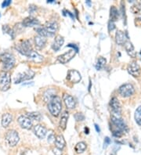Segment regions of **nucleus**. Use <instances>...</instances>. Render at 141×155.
Listing matches in <instances>:
<instances>
[{"label": "nucleus", "mask_w": 141, "mask_h": 155, "mask_svg": "<svg viewBox=\"0 0 141 155\" xmlns=\"http://www.w3.org/2000/svg\"><path fill=\"white\" fill-rule=\"evenodd\" d=\"M64 39L61 35L56 36L54 41H53V44H52V49L54 51H58L60 48L62 47V45H64Z\"/></svg>", "instance_id": "19"}, {"label": "nucleus", "mask_w": 141, "mask_h": 155, "mask_svg": "<svg viewBox=\"0 0 141 155\" xmlns=\"http://www.w3.org/2000/svg\"><path fill=\"white\" fill-rule=\"evenodd\" d=\"M53 153H55L56 155H61V150L58 149V148H56V149L53 150Z\"/></svg>", "instance_id": "39"}, {"label": "nucleus", "mask_w": 141, "mask_h": 155, "mask_svg": "<svg viewBox=\"0 0 141 155\" xmlns=\"http://www.w3.org/2000/svg\"><path fill=\"white\" fill-rule=\"evenodd\" d=\"M19 125L22 127L23 129H30L32 126V120L28 116L21 115L18 117Z\"/></svg>", "instance_id": "12"}, {"label": "nucleus", "mask_w": 141, "mask_h": 155, "mask_svg": "<svg viewBox=\"0 0 141 155\" xmlns=\"http://www.w3.org/2000/svg\"><path fill=\"white\" fill-rule=\"evenodd\" d=\"M16 49L19 53L28 57L32 51V45L29 40H22L16 45Z\"/></svg>", "instance_id": "5"}, {"label": "nucleus", "mask_w": 141, "mask_h": 155, "mask_svg": "<svg viewBox=\"0 0 141 155\" xmlns=\"http://www.w3.org/2000/svg\"><path fill=\"white\" fill-rule=\"evenodd\" d=\"M87 146L86 144V143L84 142H79L76 144V146L75 147V150L77 153H82L86 150Z\"/></svg>", "instance_id": "27"}, {"label": "nucleus", "mask_w": 141, "mask_h": 155, "mask_svg": "<svg viewBox=\"0 0 141 155\" xmlns=\"http://www.w3.org/2000/svg\"><path fill=\"white\" fill-rule=\"evenodd\" d=\"M125 48H126V50L127 52V53H128L132 58H136V53L134 46L133 45L132 42L128 41V42L125 44Z\"/></svg>", "instance_id": "23"}, {"label": "nucleus", "mask_w": 141, "mask_h": 155, "mask_svg": "<svg viewBox=\"0 0 141 155\" xmlns=\"http://www.w3.org/2000/svg\"><path fill=\"white\" fill-rule=\"evenodd\" d=\"M77 53L78 52L76 51L75 49H70L69 51L67 52V53H64L62 55L59 56V57H57V60H58L61 64H67V63L69 62L71 60H72V59L75 57V54Z\"/></svg>", "instance_id": "9"}, {"label": "nucleus", "mask_w": 141, "mask_h": 155, "mask_svg": "<svg viewBox=\"0 0 141 155\" xmlns=\"http://www.w3.org/2000/svg\"><path fill=\"white\" fill-rule=\"evenodd\" d=\"M81 74L76 70H69L67 74V79L72 83H78L81 81Z\"/></svg>", "instance_id": "11"}, {"label": "nucleus", "mask_w": 141, "mask_h": 155, "mask_svg": "<svg viewBox=\"0 0 141 155\" xmlns=\"http://www.w3.org/2000/svg\"><path fill=\"white\" fill-rule=\"evenodd\" d=\"M0 61L2 64V69L4 71H8L11 70L15 65V57L13 54L9 53H2L0 57Z\"/></svg>", "instance_id": "3"}, {"label": "nucleus", "mask_w": 141, "mask_h": 155, "mask_svg": "<svg viewBox=\"0 0 141 155\" xmlns=\"http://www.w3.org/2000/svg\"><path fill=\"white\" fill-rule=\"evenodd\" d=\"M33 130H34V133L35 134V136H37L38 138L41 139V140L44 139V137H45L47 133L46 129L42 125H35Z\"/></svg>", "instance_id": "17"}, {"label": "nucleus", "mask_w": 141, "mask_h": 155, "mask_svg": "<svg viewBox=\"0 0 141 155\" xmlns=\"http://www.w3.org/2000/svg\"><path fill=\"white\" fill-rule=\"evenodd\" d=\"M115 28V22L110 20L109 23H108V31H113Z\"/></svg>", "instance_id": "34"}, {"label": "nucleus", "mask_w": 141, "mask_h": 155, "mask_svg": "<svg viewBox=\"0 0 141 155\" xmlns=\"http://www.w3.org/2000/svg\"><path fill=\"white\" fill-rule=\"evenodd\" d=\"M127 70H128L129 73L131 75L133 76V77L136 78L140 75V67L139 66V64L136 62H132L131 64H129L128 66V68H127Z\"/></svg>", "instance_id": "13"}, {"label": "nucleus", "mask_w": 141, "mask_h": 155, "mask_svg": "<svg viewBox=\"0 0 141 155\" xmlns=\"http://www.w3.org/2000/svg\"><path fill=\"white\" fill-rule=\"evenodd\" d=\"M90 3H91V2H90V1H89V0L86 1V4H88L89 6H90Z\"/></svg>", "instance_id": "43"}, {"label": "nucleus", "mask_w": 141, "mask_h": 155, "mask_svg": "<svg viewBox=\"0 0 141 155\" xmlns=\"http://www.w3.org/2000/svg\"><path fill=\"white\" fill-rule=\"evenodd\" d=\"M48 109L52 115L54 117H58L62 110V103L60 97L55 96L51 99L48 104Z\"/></svg>", "instance_id": "2"}, {"label": "nucleus", "mask_w": 141, "mask_h": 155, "mask_svg": "<svg viewBox=\"0 0 141 155\" xmlns=\"http://www.w3.org/2000/svg\"><path fill=\"white\" fill-rule=\"evenodd\" d=\"M140 55H141V52H140Z\"/></svg>", "instance_id": "45"}, {"label": "nucleus", "mask_w": 141, "mask_h": 155, "mask_svg": "<svg viewBox=\"0 0 141 155\" xmlns=\"http://www.w3.org/2000/svg\"><path fill=\"white\" fill-rule=\"evenodd\" d=\"M110 107H111L112 111L115 114L120 115L121 113H122V106H121L119 99L116 98V97H113L111 100V102H110Z\"/></svg>", "instance_id": "14"}, {"label": "nucleus", "mask_w": 141, "mask_h": 155, "mask_svg": "<svg viewBox=\"0 0 141 155\" xmlns=\"http://www.w3.org/2000/svg\"><path fill=\"white\" fill-rule=\"evenodd\" d=\"M55 145L56 147L60 150H62L65 147L66 142L65 140L64 139V136L61 135H58L56 136V140H55Z\"/></svg>", "instance_id": "24"}, {"label": "nucleus", "mask_w": 141, "mask_h": 155, "mask_svg": "<svg viewBox=\"0 0 141 155\" xmlns=\"http://www.w3.org/2000/svg\"><path fill=\"white\" fill-rule=\"evenodd\" d=\"M94 125H95V129H96V132H97L98 133H100V127H99V125H98L97 124H95Z\"/></svg>", "instance_id": "40"}, {"label": "nucleus", "mask_w": 141, "mask_h": 155, "mask_svg": "<svg viewBox=\"0 0 141 155\" xmlns=\"http://www.w3.org/2000/svg\"><path fill=\"white\" fill-rule=\"evenodd\" d=\"M63 100H64L66 107L68 109H74L75 107L76 102H75V98L71 95L68 94V93H64L63 95Z\"/></svg>", "instance_id": "15"}, {"label": "nucleus", "mask_w": 141, "mask_h": 155, "mask_svg": "<svg viewBox=\"0 0 141 155\" xmlns=\"http://www.w3.org/2000/svg\"><path fill=\"white\" fill-rule=\"evenodd\" d=\"M5 139H6V143L9 147H15L20 140L18 133L15 130L8 131L6 134V136H5Z\"/></svg>", "instance_id": "6"}, {"label": "nucleus", "mask_w": 141, "mask_h": 155, "mask_svg": "<svg viewBox=\"0 0 141 155\" xmlns=\"http://www.w3.org/2000/svg\"><path fill=\"white\" fill-rule=\"evenodd\" d=\"M44 28L47 31L49 36H52L56 33L59 29V24L56 21H48L45 23Z\"/></svg>", "instance_id": "10"}, {"label": "nucleus", "mask_w": 141, "mask_h": 155, "mask_svg": "<svg viewBox=\"0 0 141 155\" xmlns=\"http://www.w3.org/2000/svg\"><path fill=\"white\" fill-rule=\"evenodd\" d=\"M90 89H91V81L89 80V91H90Z\"/></svg>", "instance_id": "42"}, {"label": "nucleus", "mask_w": 141, "mask_h": 155, "mask_svg": "<svg viewBox=\"0 0 141 155\" xmlns=\"http://www.w3.org/2000/svg\"><path fill=\"white\" fill-rule=\"evenodd\" d=\"M89 128L86 127V128H85V133H86V134H89Z\"/></svg>", "instance_id": "41"}, {"label": "nucleus", "mask_w": 141, "mask_h": 155, "mask_svg": "<svg viewBox=\"0 0 141 155\" xmlns=\"http://www.w3.org/2000/svg\"><path fill=\"white\" fill-rule=\"evenodd\" d=\"M12 120H13V116L10 113H5L2 115V121H1V123H2V127L4 128H6V127L9 126V125L11 123Z\"/></svg>", "instance_id": "22"}, {"label": "nucleus", "mask_w": 141, "mask_h": 155, "mask_svg": "<svg viewBox=\"0 0 141 155\" xmlns=\"http://www.w3.org/2000/svg\"><path fill=\"white\" fill-rule=\"evenodd\" d=\"M110 143H111V140L109 139V137H106L105 140H104V147H107L110 144Z\"/></svg>", "instance_id": "38"}, {"label": "nucleus", "mask_w": 141, "mask_h": 155, "mask_svg": "<svg viewBox=\"0 0 141 155\" xmlns=\"http://www.w3.org/2000/svg\"><path fill=\"white\" fill-rule=\"evenodd\" d=\"M106 63H107V61H106V59L104 58V57H99V59L97 60V62H96V65H95L96 70H101L102 68L104 67V65L106 64Z\"/></svg>", "instance_id": "28"}, {"label": "nucleus", "mask_w": 141, "mask_h": 155, "mask_svg": "<svg viewBox=\"0 0 141 155\" xmlns=\"http://www.w3.org/2000/svg\"><path fill=\"white\" fill-rule=\"evenodd\" d=\"M111 130L112 132V135L115 137L119 138L129 131L128 127L126 125L124 121L116 116H111Z\"/></svg>", "instance_id": "1"}, {"label": "nucleus", "mask_w": 141, "mask_h": 155, "mask_svg": "<svg viewBox=\"0 0 141 155\" xmlns=\"http://www.w3.org/2000/svg\"><path fill=\"white\" fill-rule=\"evenodd\" d=\"M47 39L45 37L41 35H36L35 37V46L38 49H42L45 46V44H46Z\"/></svg>", "instance_id": "20"}, {"label": "nucleus", "mask_w": 141, "mask_h": 155, "mask_svg": "<svg viewBox=\"0 0 141 155\" xmlns=\"http://www.w3.org/2000/svg\"><path fill=\"white\" fill-rule=\"evenodd\" d=\"M119 10H117V8L115 6H112L110 9V18H111V21H116L117 20L119 19Z\"/></svg>", "instance_id": "26"}, {"label": "nucleus", "mask_w": 141, "mask_h": 155, "mask_svg": "<svg viewBox=\"0 0 141 155\" xmlns=\"http://www.w3.org/2000/svg\"><path fill=\"white\" fill-rule=\"evenodd\" d=\"M67 46H68V47H72V49H75L76 51L79 52V47H78L77 45H75V44H68V45H67Z\"/></svg>", "instance_id": "37"}, {"label": "nucleus", "mask_w": 141, "mask_h": 155, "mask_svg": "<svg viewBox=\"0 0 141 155\" xmlns=\"http://www.w3.org/2000/svg\"><path fill=\"white\" fill-rule=\"evenodd\" d=\"M35 74L33 71L32 70H28L26 71L23 72V73H20L17 75V77L15 78V79H14V83L18 84L21 83L22 81H26V80H30L32 78H33Z\"/></svg>", "instance_id": "8"}, {"label": "nucleus", "mask_w": 141, "mask_h": 155, "mask_svg": "<svg viewBox=\"0 0 141 155\" xmlns=\"http://www.w3.org/2000/svg\"><path fill=\"white\" fill-rule=\"evenodd\" d=\"M11 86V78L10 74L7 71L0 72V90L2 92H6L9 90Z\"/></svg>", "instance_id": "4"}, {"label": "nucleus", "mask_w": 141, "mask_h": 155, "mask_svg": "<svg viewBox=\"0 0 141 155\" xmlns=\"http://www.w3.org/2000/svg\"><path fill=\"white\" fill-rule=\"evenodd\" d=\"M115 41L118 45H124L128 42V36L122 31H117L115 34Z\"/></svg>", "instance_id": "16"}, {"label": "nucleus", "mask_w": 141, "mask_h": 155, "mask_svg": "<svg viewBox=\"0 0 141 155\" xmlns=\"http://www.w3.org/2000/svg\"><path fill=\"white\" fill-rule=\"evenodd\" d=\"M119 94L122 97H129L134 94L135 93V89H134L133 85L132 84L127 83L122 85L119 89Z\"/></svg>", "instance_id": "7"}, {"label": "nucleus", "mask_w": 141, "mask_h": 155, "mask_svg": "<svg viewBox=\"0 0 141 155\" xmlns=\"http://www.w3.org/2000/svg\"><path fill=\"white\" fill-rule=\"evenodd\" d=\"M10 4H11V0H6V1H3V2L2 3V7H7L8 6L10 5Z\"/></svg>", "instance_id": "36"}, {"label": "nucleus", "mask_w": 141, "mask_h": 155, "mask_svg": "<svg viewBox=\"0 0 141 155\" xmlns=\"http://www.w3.org/2000/svg\"><path fill=\"white\" fill-rule=\"evenodd\" d=\"M55 140H56V137L54 136L53 133H51L50 135H49V136H48V142L49 143H52L55 142Z\"/></svg>", "instance_id": "35"}, {"label": "nucleus", "mask_w": 141, "mask_h": 155, "mask_svg": "<svg viewBox=\"0 0 141 155\" xmlns=\"http://www.w3.org/2000/svg\"><path fill=\"white\" fill-rule=\"evenodd\" d=\"M68 117H69V113H68V110H65V111L62 114V115H61V117H60V124H59L60 128L61 129H63V130L66 129L67 124H68Z\"/></svg>", "instance_id": "21"}, {"label": "nucleus", "mask_w": 141, "mask_h": 155, "mask_svg": "<svg viewBox=\"0 0 141 155\" xmlns=\"http://www.w3.org/2000/svg\"><path fill=\"white\" fill-rule=\"evenodd\" d=\"M28 57L29 59H31V60H32V61H34L36 63L42 62V60H43V57L40 55V54H39L37 52L34 51V50H32V51L31 52V53L28 56Z\"/></svg>", "instance_id": "25"}, {"label": "nucleus", "mask_w": 141, "mask_h": 155, "mask_svg": "<svg viewBox=\"0 0 141 155\" xmlns=\"http://www.w3.org/2000/svg\"><path fill=\"white\" fill-rule=\"evenodd\" d=\"M47 2H48V3H51V2H53V0H48V1H47Z\"/></svg>", "instance_id": "44"}, {"label": "nucleus", "mask_w": 141, "mask_h": 155, "mask_svg": "<svg viewBox=\"0 0 141 155\" xmlns=\"http://www.w3.org/2000/svg\"><path fill=\"white\" fill-rule=\"evenodd\" d=\"M2 30H3L4 33H8V34H9L10 35L13 33V31L10 29V28H9L8 25H3V27H2Z\"/></svg>", "instance_id": "33"}, {"label": "nucleus", "mask_w": 141, "mask_h": 155, "mask_svg": "<svg viewBox=\"0 0 141 155\" xmlns=\"http://www.w3.org/2000/svg\"><path fill=\"white\" fill-rule=\"evenodd\" d=\"M28 117H29L32 120L35 121H40L42 119V115L38 112H32L28 114Z\"/></svg>", "instance_id": "31"}, {"label": "nucleus", "mask_w": 141, "mask_h": 155, "mask_svg": "<svg viewBox=\"0 0 141 155\" xmlns=\"http://www.w3.org/2000/svg\"><path fill=\"white\" fill-rule=\"evenodd\" d=\"M22 25L25 27H35L39 25L40 21L33 17H28L23 21Z\"/></svg>", "instance_id": "18"}, {"label": "nucleus", "mask_w": 141, "mask_h": 155, "mask_svg": "<svg viewBox=\"0 0 141 155\" xmlns=\"http://www.w3.org/2000/svg\"><path fill=\"white\" fill-rule=\"evenodd\" d=\"M75 118L77 121H82L85 119V116L82 113H76L75 114Z\"/></svg>", "instance_id": "32"}, {"label": "nucleus", "mask_w": 141, "mask_h": 155, "mask_svg": "<svg viewBox=\"0 0 141 155\" xmlns=\"http://www.w3.org/2000/svg\"><path fill=\"white\" fill-rule=\"evenodd\" d=\"M134 117H135L136 122L139 125H141V106H139V107L136 110Z\"/></svg>", "instance_id": "29"}, {"label": "nucleus", "mask_w": 141, "mask_h": 155, "mask_svg": "<svg viewBox=\"0 0 141 155\" xmlns=\"http://www.w3.org/2000/svg\"><path fill=\"white\" fill-rule=\"evenodd\" d=\"M35 31L39 35L43 36V37H45V38H46L47 36H49L48 32H47V31L45 30V28L44 27H38V28H35Z\"/></svg>", "instance_id": "30"}]
</instances>
